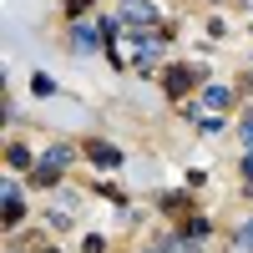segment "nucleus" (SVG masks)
<instances>
[{
    "instance_id": "nucleus-1",
    "label": "nucleus",
    "mask_w": 253,
    "mask_h": 253,
    "mask_svg": "<svg viewBox=\"0 0 253 253\" xmlns=\"http://www.w3.org/2000/svg\"><path fill=\"white\" fill-rule=\"evenodd\" d=\"M117 26L126 31V36H152L157 26H162V20H157V5H152V0H122V5H117ZM162 36V31H157Z\"/></svg>"
},
{
    "instance_id": "nucleus-2",
    "label": "nucleus",
    "mask_w": 253,
    "mask_h": 253,
    "mask_svg": "<svg viewBox=\"0 0 253 253\" xmlns=\"http://www.w3.org/2000/svg\"><path fill=\"white\" fill-rule=\"evenodd\" d=\"M203 76H208V66H167V71H162V91L177 101V96H187V91H193Z\"/></svg>"
},
{
    "instance_id": "nucleus-3",
    "label": "nucleus",
    "mask_w": 253,
    "mask_h": 253,
    "mask_svg": "<svg viewBox=\"0 0 253 253\" xmlns=\"http://www.w3.org/2000/svg\"><path fill=\"white\" fill-rule=\"evenodd\" d=\"M203 107H208V117H223L228 107H233V91H228V86H208L203 91Z\"/></svg>"
},
{
    "instance_id": "nucleus-4",
    "label": "nucleus",
    "mask_w": 253,
    "mask_h": 253,
    "mask_svg": "<svg viewBox=\"0 0 253 253\" xmlns=\"http://www.w3.org/2000/svg\"><path fill=\"white\" fill-rule=\"evenodd\" d=\"M86 157H91L96 167H117V162H122V147H112V142H86Z\"/></svg>"
},
{
    "instance_id": "nucleus-5",
    "label": "nucleus",
    "mask_w": 253,
    "mask_h": 253,
    "mask_svg": "<svg viewBox=\"0 0 253 253\" xmlns=\"http://www.w3.org/2000/svg\"><path fill=\"white\" fill-rule=\"evenodd\" d=\"M20 218H26V203H20V187L5 182V228H15Z\"/></svg>"
},
{
    "instance_id": "nucleus-6",
    "label": "nucleus",
    "mask_w": 253,
    "mask_h": 253,
    "mask_svg": "<svg viewBox=\"0 0 253 253\" xmlns=\"http://www.w3.org/2000/svg\"><path fill=\"white\" fill-rule=\"evenodd\" d=\"M101 41H107V36H101L96 26H76V31H71V46H76V51H96Z\"/></svg>"
},
{
    "instance_id": "nucleus-7",
    "label": "nucleus",
    "mask_w": 253,
    "mask_h": 253,
    "mask_svg": "<svg viewBox=\"0 0 253 253\" xmlns=\"http://www.w3.org/2000/svg\"><path fill=\"white\" fill-rule=\"evenodd\" d=\"M228 253H253V223H238L233 238H228Z\"/></svg>"
},
{
    "instance_id": "nucleus-8",
    "label": "nucleus",
    "mask_w": 253,
    "mask_h": 253,
    "mask_svg": "<svg viewBox=\"0 0 253 253\" xmlns=\"http://www.w3.org/2000/svg\"><path fill=\"white\" fill-rule=\"evenodd\" d=\"M137 71H157V41H137Z\"/></svg>"
},
{
    "instance_id": "nucleus-9",
    "label": "nucleus",
    "mask_w": 253,
    "mask_h": 253,
    "mask_svg": "<svg viewBox=\"0 0 253 253\" xmlns=\"http://www.w3.org/2000/svg\"><path fill=\"white\" fill-rule=\"evenodd\" d=\"M71 147H46V152H41V162H46V167H56V172H66V167H71Z\"/></svg>"
},
{
    "instance_id": "nucleus-10",
    "label": "nucleus",
    "mask_w": 253,
    "mask_h": 253,
    "mask_svg": "<svg viewBox=\"0 0 253 253\" xmlns=\"http://www.w3.org/2000/svg\"><path fill=\"white\" fill-rule=\"evenodd\" d=\"M56 177H61V172H56V167H46V162L31 167V187H56Z\"/></svg>"
},
{
    "instance_id": "nucleus-11",
    "label": "nucleus",
    "mask_w": 253,
    "mask_h": 253,
    "mask_svg": "<svg viewBox=\"0 0 253 253\" xmlns=\"http://www.w3.org/2000/svg\"><path fill=\"white\" fill-rule=\"evenodd\" d=\"M5 162H10V167H36L31 147H20V142H10V147H5Z\"/></svg>"
},
{
    "instance_id": "nucleus-12",
    "label": "nucleus",
    "mask_w": 253,
    "mask_h": 253,
    "mask_svg": "<svg viewBox=\"0 0 253 253\" xmlns=\"http://www.w3.org/2000/svg\"><path fill=\"white\" fill-rule=\"evenodd\" d=\"M157 248H162V253H198V238H187V233H182V238H162Z\"/></svg>"
},
{
    "instance_id": "nucleus-13",
    "label": "nucleus",
    "mask_w": 253,
    "mask_h": 253,
    "mask_svg": "<svg viewBox=\"0 0 253 253\" xmlns=\"http://www.w3.org/2000/svg\"><path fill=\"white\" fill-rule=\"evenodd\" d=\"M162 208H167V213H182V208H187V193H172V198H162Z\"/></svg>"
},
{
    "instance_id": "nucleus-14",
    "label": "nucleus",
    "mask_w": 253,
    "mask_h": 253,
    "mask_svg": "<svg viewBox=\"0 0 253 253\" xmlns=\"http://www.w3.org/2000/svg\"><path fill=\"white\" fill-rule=\"evenodd\" d=\"M86 5H91V0H66V10H71V15H81Z\"/></svg>"
},
{
    "instance_id": "nucleus-15",
    "label": "nucleus",
    "mask_w": 253,
    "mask_h": 253,
    "mask_svg": "<svg viewBox=\"0 0 253 253\" xmlns=\"http://www.w3.org/2000/svg\"><path fill=\"white\" fill-rule=\"evenodd\" d=\"M243 142H248V147H253V117H248V122H243Z\"/></svg>"
},
{
    "instance_id": "nucleus-16",
    "label": "nucleus",
    "mask_w": 253,
    "mask_h": 253,
    "mask_svg": "<svg viewBox=\"0 0 253 253\" xmlns=\"http://www.w3.org/2000/svg\"><path fill=\"white\" fill-rule=\"evenodd\" d=\"M243 177H248V182H253V152H248V157H243Z\"/></svg>"
},
{
    "instance_id": "nucleus-17",
    "label": "nucleus",
    "mask_w": 253,
    "mask_h": 253,
    "mask_svg": "<svg viewBox=\"0 0 253 253\" xmlns=\"http://www.w3.org/2000/svg\"><path fill=\"white\" fill-rule=\"evenodd\" d=\"M41 253H56V248H41Z\"/></svg>"
}]
</instances>
